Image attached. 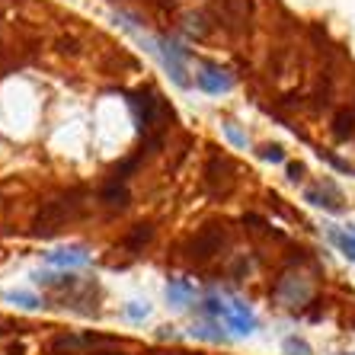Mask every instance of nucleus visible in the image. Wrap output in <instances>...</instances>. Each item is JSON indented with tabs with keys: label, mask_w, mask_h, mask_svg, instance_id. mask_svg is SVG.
<instances>
[{
	"label": "nucleus",
	"mask_w": 355,
	"mask_h": 355,
	"mask_svg": "<svg viewBox=\"0 0 355 355\" xmlns=\"http://www.w3.org/2000/svg\"><path fill=\"white\" fill-rule=\"evenodd\" d=\"M77 211V202L74 198H55V202H45L39 208V215L33 221V231L39 237H51V234H58L64 227V221Z\"/></svg>",
	"instance_id": "obj_1"
},
{
	"label": "nucleus",
	"mask_w": 355,
	"mask_h": 355,
	"mask_svg": "<svg viewBox=\"0 0 355 355\" xmlns=\"http://www.w3.org/2000/svg\"><path fill=\"white\" fill-rule=\"evenodd\" d=\"M221 247H224V227H218V224H205V227L189 240L186 257H189V263L205 266V263H211V259L221 253Z\"/></svg>",
	"instance_id": "obj_2"
},
{
	"label": "nucleus",
	"mask_w": 355,
	"mask_h": 355,
	"mask_svg": "<svg viewBox=\"0 0 355 355\" xmlns=\"http://www.w3.org/2000/svg\"><path fill=\"white\" fill-rule=\"evenodd\" d=\"M202 180H205V189L211 192V196H227L234 186V164L224 157V154H215V157L205 164Z\"/></svg>",
	"instance_id": "obj_3"
},
{
	"label": "nucleus",
	"mask_w": 355,
	"mask_h": 355,
	"mask_svg": "<svg viewBox=\"0 0 355 355\" xmlns=\"http://www.w3.org/2000/svg\"><path fill=\"white\" fill-rule=\"evenodd\" d=\"M218 19L234 33H243L250 23V0H218Z\"/></svg>",
	"instance_id": "obj_4"
},
{
	"label": "nucleus",
	"mask_w": 355,
	"mask_h": 355,
	"mask_svg": "<svg viewBox=\"0 0 355 355\" xmlns=\"http://www.w3.org/2000/svg\"><path fill=\"white\" fill-rule=\"evenodd\" d=\"M307 202L317 208H327V211H343V192L333 186V182H323V186H317V189H307Z\"/></svg>",
	"instance_id": "obj_5"
},
{
	"label": "nucleus",
	"mask_w": 355,
	"mask_h": 355,
	"mask_svg": "<svg viewBox=\"0 0 355 355\" xmlns=\"http://www.w3.org/2000/svg\"><path fill=\"white\" fill-rule=\"evenodd\" d=\"M150 237H154V227H150V224H135L132 231H128V237L122 240V247L128 250V253H138V250H144L150 243Z\"/></svg>",
	"instance_id": "obj_6"
},
{
	"label": "nucleus",
	"mask_w": 355,
	"mask_h": 355,
	"mask_svg": "<svg viewBox=\"0 0 355 355\" xmlns=\"http://www.w3.org/2000/svg\"><path fill=\"white\" fill-rule=\"evenodd\" d=\"M99 198H103V205H109V208H125L128 205V189H125V182L112 180Z\"/></svg>",
	"instance_id": "obj_7"
},
{
	"label": "nucleus",
	"mask_w": 355,
	"mask_h": 355,
	"mask_svg": "<svg viewBox=\"0 0 355 355\" xmlns=\"http://www.w3.org/2000/svg\"><path fill=\"white\" fill-rule=\"evenodd\" d=\"M355 132V112H339L336 116V138H349Z\"/></svg>",
	"instance_id": "obj_8"
},
{
	"label": "nucleus",
	"mask_w": 355,
	"mask_h": 355,
	"mask_svg": "<svg viewBox=\"0 0 355 355\" xmlns=\"http://www.w3.org/2000/svg\"><path fill=\"white\" fill-rule=\"evenodd\" d=\"M282 349H285V355H314L311 352V346H307L304 339H297V336H288L285 343H282Z\"/></svg>",
	"instance_id": "obj_9"
},
{
	"label": "nucleus",
	"mask_w": 355,
	"mask_h": 355,
	"mask_svg": "<svg viewBox=\"0 0 355 355\" xmlns=\"http://www.w3.org/2000/svg\"><path fill=\"white\" fill-rule=\"evenodd\" d=\"M330 237H333V243H336V247L343 250L349 259H355V237H349V234H339V231H333Z\"/></svg>",
	"instance_id": "obj_10"
},
{
	"label": "nucleus",
	"mask_w": 355,
	"mask_h": 355,
	"mask_svg": "<svg viewBox=\"0 0 355 355\" xmlns=\"http://www.w3.org/2000/svg\"><path fill=\"white\" fill-rule=\"evenodd\" d=\"M263 157L272 160V164H282V160H285V154H282V144H266V148H263Z\"/></svg>",
	"instance_id": "obj_11"
},
{
	"label": "nucleus",
	"mask_w": 355,
	"mask_h": 355,
	"mask_svg": "<svg viewBox=\"0 0 355 355\" xmlns=\"http://www.w3.org/2000/svg\"><path fill=\"white\" fill-rule=\"evenodd\" d=\"M288 180H295V182L304 180V166H301V164H291L288 166Z\"/></svg>",
	"instance_id": "obj_12"
},
{
	"label": "nucleus",
	"mask_w": 355,
	"mask_h": 355,
	"mask_svg": "<svg viewBox=\"0 0 355 355\" xmlns=\"http://www.w3.org/2000/svg\"><path fill=\"white\" fill-rule=\"evenodd\" d=\"M10 301H13V304H23V307H35V297H29V295H10Z\"/></svg>",
	"instance_id": "obj_13"
},
{
	"label": "nucleus",
	"mask_w": 355,
	"mask_h": 355,
	"mask_svg": "<svg viewBox=\"0 0 355 355\" xmlns=\"http://www.w3.org/2000/svg\"><path fill=\"white\" fill-rule=\"evenodd\" d=\"M166 355H196V352H166Z\"/></svg>",
	"instance_id": "obj_14"
},
{
	"label": "nucleus",
	"mask_w": 355,
	"mask_h": 355,
	"mask_svg": "<svg viewBox=\"0 0 355 355\" xmlns=\"http://www.w3.org/2000/svg\"><path fill=\"white\" fill-rule=\"evenodd\" d=\"M336 355H355V352H336Z\"/></svg>",
	"instance_id": "obj_15"
},
{
	"label": "nucleus",
	"mask_w": 355,
	"mask_h": 355,
	"mask_svg": "<svg viewBox=\"0 0 355 355\" xmlns=\"http://www.w3.org/2000/svg\"><path fill=\"white\" fill-rule=\"evenodd\" d=\"M160 3H170V0H160Z\"/></svg>",
	"instance_id": "obj_16"
},
{
	"label": "nucleus",
	"mask_w": 355,
	"mask_h": 355,
	"mask_svg": "<svg viewBox=\"0 0 355 355\" xmlns=\"http://www.w3.org/2000/svg\"><path fill=\"white\" fill-rule=\"evenodd\" d=\"M352 327H355V323H352Z\"/></svg>",
	"instance_id": "obj_17"
}]
</instances>
